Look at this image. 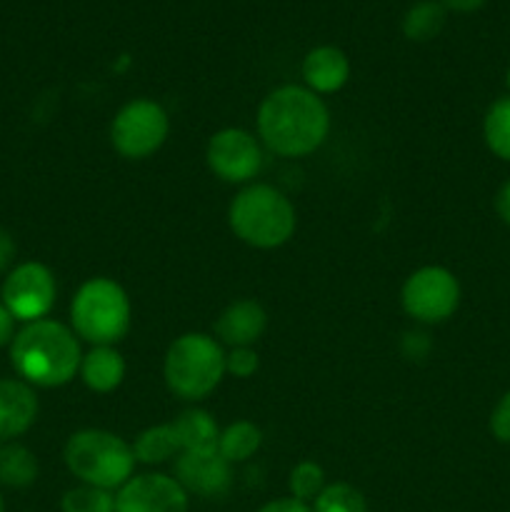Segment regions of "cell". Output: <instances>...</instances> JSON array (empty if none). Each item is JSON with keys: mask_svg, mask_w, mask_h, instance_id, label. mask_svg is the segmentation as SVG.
Listing matches in <instances>:
<instances>
[{"mask_svg": "<svg viewBox=\"0 0 510 512\" xmlns=\"http://www.w3.org/2000/svg\"><path fill=\"white\" fill-rule=\"evenodd\" d=\"M495 210L503 218V223L510 225V180L498 190V198H495Z\"/></svg>", "mask_w": 510, "mask_h": 512, "instance_id": "obj_32", "label": "cell"}, {"mask_svg": "<svg viewBox=\"0 0 510 512\" xmlns=\"http://www.w3.org/2000/svg\"><path fill=\"white\" fill-rule=\"evenodd\" d=\"M305 88L315 95L338 93L350 78V60L335 45H318L303 58Z\"/></svg>", "mask_w": 510, "mask_h": 512, "instance_id": "obj_15", "label": "cell"}, {"mask_svg": "<svg viewBox=\"0 0 510 512\" xmlns=\"http://www.w3.org/2000/svg\"><path fill=\"white\" fill-rule=\"evenodd\" d=\"M400 300L415 323H445L460 305V283L448 268L425 265L405 280Z\"/></svg>", "mask_w": 510, "mask_h": 512, "instance_id": "obj_8", "label": "cell"}, {"mask_svg": "<svg viewBox=\"0 0 510 512\" xmlns=\"http://www.w3.org/2000/svg\"><path fill=\"white\" fill-rule=\"evenodd\" d=\"M38 418V398L25 380H0V443H13Z\"/></svg>", "mask_w": 510, "mask_h": 512, "instance_id": "obj_14", "label": "cell"}, {"mask_svg": "<svg viewBox=\"0 0 510 512\" xmlns=\"http://www.w3.org/2000/svg\"><path fill=\"white\" fill-rule=\"evenodd\" d=\"M313 503V512H368L363 493L348 483L325 485Z\"/></svg>", "mask_w": 510, "mask_h": 512, "instance_id": "obj_24", "label": "cell"}, {"mask_svg": "<svg viewBox=\"0 0 510 512\" xmlns=\"http://www.w3.org/2000/svg\"><path fill=\"white\" fill-rule=\"evenodd\" d=\"M80 378L93 393H110L125 378V360L113 345H95L80 363Z\"/></svg>", "mask_w": 510, "mask_h": 512, "instance_id": "obj_16", "label": "cell"}, {"mask_svg": "<svg viewBox=\"0 0 510 512\" xmlns=\"http://www.w3.org/2000/svg\"><path fill=\"white\" fill-rule=\"evenodd\" d=\"M58 285H55L53 273L43 263H20L5 278L0 298L20 323H35L43 320L55 305Z\"/></svg>", "mask_w": 510, "mask_h": 512, "instance_id": "obj_9", "label": "cell"}, {"mask_svg": "<svg viewBox=\"0 0 510 512\" xmlns=\"http://www.w3.org/2000/svg\"><path fill=\"white\" fill-rule=\"evenodd\" d=\"M228 223L245 245L273 250L293 238L295 208L273 185H248L230 203Z\"/></svg>", "mask_w": 510, "mask_h": 512, "instance_id": "obj_3", "label": "cell"}, {"mask_svg": "<svg viewBox=\"0 0 510 512\" xmlns=\"http://www.w3.org/2000/svg\"><path fill=\"white\" fill-rule=\"evenodd\" d=\"M260 360L253 348H233L225 355V373L235 375V378H250L258 370Z\"/></svg>", "mask_w": 510, "mask_h": 512, "instance_id": "obj_26", "label": "cell"}, {"mask_svg": "<svg viewBox=\"0 0 510 512\" xmlns=\"http://www.w3.org/2000/svg\"><path fill=\"white\" fill-rule=\"evenodd\" d=\"M115 512H188V493L170 475H135L115 493Z\"/></svg>", "mask_w": 510, "mask_h": 512, "instance_id": "obj_11", "label": "cell"}, {"mask_svg": "<svg viewBox=\"0 0 510 512\" xmlns=\"http://www.w3.org/2000/svg\"><path fill=\"white\" fill-rule=\"evenodd\" d=\"M15 338V318L10 315V310L5 308L3 300H0V348L13 343Z\"/></svg>", "mask_w": 510, "mask_h": 512, "instance_id": "obj_31", "label": "cell"}, {"mask_svg": "<svg viewBox=\"0 0 510 512\" xmlns=\"http://www.w3.org/2000/svg\"><path fill=\"white\" fill-rule=\"evenodd\" d=\"M10 363L20 380L38 388H60L70 383L83 363L80 343L58 320L25 323L10 343Z\"/></svg>", "mask_w": 510, "mask_h": 512, "instance_id": "obj_2", "label": "cell"}, {"mask_svg": "<svg viewBox=\"0 0 510 512\" xmlns=\"http://www.w3.org/2000/svg\"><path fill=\"white\" fill-rule=\"evenodd\" d=\"M490 433L498 443L510 445V390L498 400L490 413Z\"/></svg>", "mask_w": 510, "mask_h": 512, "instance_id": "obj_27", "label": "cell"}, {"mask_svg": "<svg viewBox=\"0 0 510 512\" xmlns=\"http://www.w3.org/2000/svg\"><path fill=\"white\" fill-rule=\"evenodd\" d=\"M205 160L225 183H248L263 168V148L248 130L225 128L210 138Z\"/></svg>", "mask_w": 510, "mask_h": 512, "instance_id": "obj_10", "label": "cell"}, {"mask_svg": "<svg viewBox=\"0 0 510 512\" xmlns=\"http://www.w3.org/2000/svg\"><path fill=\"white\" fill-rule=\"evenodd\" d=\"M165 383L180 400H203L225 375L223 345L205 333H185L165 353Z\"/></svg>", "mask_w": 510, "mask_h": 512, "instance_id": "obj_5", "label": "cell"}, {"mask_svg": "<svg viewBox=\"0 0 510 512\" xmlns=\"http://www.w3.org/2000/svg\"><path fill=\"white\" fill-rule=\"evenodd\" d=\"M505 83H508V90H510V68H508V75H505Z\"/></svg>", "mask_w": 510, "mask_h": 512, "instance_id": "obj_34", "label": "cell"}, {"mask_svg": "<svg viewBox=\"0 0 510 512\" xmlns=\"http://www.w3.org/2000/svg\"><path fill=\"white\" fill-rule=\"evenodd\" d=\"M63 512H115L113 490L95 488V485H78L70 488L60 500Z\"/></svg>", "mask_w": 510, "mask_h": 512, "instance_id": "obj_23", "label": "cell"}, {"mask_svg": "<svg viewBox=\"0 0 510 512\" xmlns=\"http://www.w3.org/2000/svg\"><path fill=\"white\" fill-rule=\"evenodd\" d=\"M3 508H5V505H3V495H0V512H3Z\"/></svg>", "mask_w": 510, "mask_h": 512, "instance_id": "obj_35", "label": "cell"}, {"mask_svg": "<svg viewBox=\"0 0 510 512\" xmlns=\"http://www.w3.org/2000/svg\"><path fill=\"white\" fill-rule=\"evenodd\" d=\"M133 453L138 463L160 465L178 458V455L183 453V448H180V440H178V433H175L173 423H165V425H153V428L143 430V433L135 438Z\"/></svg>", "mask_w": 510, "mask_h": 512, "instance_id": "obj_19", "label": "cell"}, {"mask_svg": "<svg viewBox=\"0 0 510 512\" xmlns=\"http://www.w3.org/2000/svg\"><path fill=\"white\" fill-rule=\"evenodd\" d=\"M290 498L300 500V503H310V500L318 498L325 488V473L318 463L313 460H303V463L295 465L290 470L288 478Z\"/></svg>", "mask_w": 510, "mask_h": 512, "instance_id": "obj_25", "label": "cell"}, {"mask_svg": "<svg viewBox=\"0 0 510 512\" xmlns=\"http://www.w3.org/2000/svg\"><path fill=\"white\" fill-rule=\"evenodd\" d=\"M263 445V430L258 428L250 420H238V423L228 425L225 430H220V443L218 453L233 463H245L248 458H253L255 453Z\"/></svg>", "mask_w": 510, "mask_h": 512, "instance_id": "obj_21", "label": "cell"}, {"mask_svg": "<svg viewBox=\"0 0 510 512\" xmlns=\"http://www.w3.org/2000/svg\"><path fill=\"white\" fill-rule=\"evenodd\" d=\"M330 113L323 98L303 85H280L258 108V135L273 153L303 158L325 143Z\"/></svg>", "mask_w": 510, "mask_h": 512, "instance_id": "obj_1", "label": "cell"}, {"mask_svg": "<svg viewBox=\"0 0 510 512\" xmlns=\"http://www.w3.org/2000/svg\"><path fill=\"white\" fill-rule=\"evenodd\" d=\"M258 512H313L308 508V503H300L295 498H280L273 500V503L263 505Z\"/></svg>", "mask_w": 510, "mask_h": 512, "instance_id": "obj_30", "label": "cell"}, {"mask_svg": "<svg viewBox=\"0 0 510 512\" xmlns=\"http://www.w3.org/2000/svg\"><path fill=\"white\" fill-rule=\"evenodd\" d=\"M73 333L93 345H115L130 330L128 293L110 278L83 283L70 303Z\"/></svg>", "mask_w": 510, "mask_h": 512, "instance_id": "obj_6", "label": "cell"}, {"mask_svg": "<svg viewBox=\"0 0 510 512\" xmlns=\"http://www.w3.org/2000/svg\"><path fill=\"white\" fill-rule=\"evenodd\" d=\"M175 480L183 485L185 493L200 498H220L230 490L233 468L228 460L215 453H180L175 458Z\"/></svg>", "mask_w": 510, "mask_h": 512, "instance_id": "obj_12", "label": "cell"}, {"mask_svg": "<svg viewBox=\"0 0 510 512\" xmlns=\"http://www.w3.org/2000/svg\"><path fill=\"white\" fill-rule=\"evenodd\" d=\"M65 465L83 485L113 490L123 488L135 470L133 445L108 430H78L68 438L63 450Z\"/></svg>", "mask_w": 510, "mask_h": 512, "instance_id": "obj_4", "label": "cell"}, {"mask_svg": "<svg viewBox=\"0 0 510 512\" xmlns=\"http://www.w3.org/2000/svg\"><path fill=\"white\" fill-rule=\"evenodd\" d=\"M268 328V313L258 300H235L215 320V335L220 343L233 348H253Z\"/></svg>", "mask_w": 510, "mask_h": 512, "instance_id": "obj_13", "label": "cell"}, {"mask_svg": "<svg viewBox=\"0 0 510 512\" xmlns=\"http://www.w3.org/2000/svg\"><path fill=\"white\" fill-rule=\"evenodd\" d=\"M170 133L168 113L160 103L148 98L130 100L118 110L110 125L113 148L128 160L150 158L163 148Z\"/></svg>", "mask_w": 510, "mask_h": 512, "instance_id": "obj_7", "label": "cell"}, {"mask_svg": "<svg viewBox=\"0 0 510 512\" xmlns=\"http://www.w3.org/2000/svg\"><path fill=\"white\" fill-rule=\"evenodd\" d=\"M483 135L490 153L510 163V95L490 105L483 120Z\"/></svg>", "mask_w": 510, "mask_h": 512, "instance_id": "obj_22", "label": "cell"}, {"mask_svg": "<svg viewBox=\"0 0 510 512\" xmlns=\"http://www.w3.org/2000/svg\"><path fill=\"white\" fill-rule=\"evenodd\" d=\"M15 260V240L8 230L0 228V275L13 265Z\"/></svg>", "mask_w": 510, "mask_h": 512, "instance_id": "obj_29", "label": "cell"}, {"mask_svg": "<svg viewBox=\"0 0 510 512\" xmlns=\"http://www.w3.org/2000/svg\"><path fill=\"white\" fill-rule=\"evenodd\" d=\"M448 10H455V13H473V10L483 8L485 0H440Z\"/></svg>", "mask_w": 510, "mask_h": 512, "instance_id": "obj_33", "label": "cell"}, {"mask_svg": "<svg viewBox=\"0 0 510 512\" xmlns=\"http://www.w3.org/2000/svg\"><path fill=\"white\" fill-rule=\"evenodd\" d=\"M183 453H215L220 443V428L208 410L190 408L173 420Z\"/></svg>", "mask_w": 510, "mask_h": 512, "instance_id": "obj_17", "label": "cell"}, {"mask_svg": "<svg viewBox=\"0 0 510 512\" xmlns=\"http://www.w3.org/2000/svg\"><path fill=\"white\" fill-rule=\"evenodd\" d=\"M430 348H433L430 335L423 333V330H408V333L403 335V340H400V350H403V355L408 360H425L428 358Z\"/></svg>", "mask_w": 510, "mask_h": 512, "instance_id": "obj_28", "label": "cell"}, {"mask_svg": "<svg viewBox=\"0 0 510 512\" xmlns=\"http://www.w3.org/2000/svg\"><path fill=\"white\" fill-rule=\"evenodd\" d=\"M448 20V8L440 0H418L403 15V35L413 43H428L438 38Z\"/></svg>", "mask_w": 510, "mask_h": 512, "instance_id": "obj_18", "label": "cell"}, {"mask_svg": "<svg viewBox=\"0 0 510 512\" xmlns=\"http://www.w3.org/2000/svg\"><path fill=\"white\" fill-rule=\"evenodd\" d=\"M38 480V460L25 445L0 443V485L30 488Z\"/></svg>", "mask_w": 510, "mask_h": 512, "instance_id": "obj_20", "label": "cell"}]
</instances>
